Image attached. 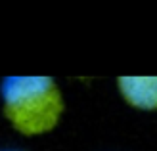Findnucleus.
<instances>
[{"label":"nucleus","instance_id":"obj_1","mask_svg":"<svg viewBox=\"0 0 157 151\" xmlns=\"http://www.w3.org/2000/svg\"><path fill=\"white\" fill-rule=\"evenodd\" d=\"M0 92L4 117L23 136L54 130L65 111L63 92L48 75H8Z\"/></svg>","mask_w":157,"mask_h":151},{"label":"nucleus","instance_id":"obj_2","mask_svg":"<svg viewBox=\"0 0 157 151\" xmlns=\"http://www.w3.org/2000/svg\"><path fill=\"white\" fill-rule=\"evenodd\" d=\"M121 96L136 109H157V75H121L117 78Z\"/></svg>","mask_w":157,"mask_h":151},{"label":"nucleus","instance_id":"obj_3","mask_svg":"<svg viewBox=\"0 0 157 151\" xmlns=\"http://www.w3.org/2000/svg\"><path fill=\"white\" fill-rule=\"evenodd\" d=\"M0 151H23V149H0Z\"/></svg>","mask_w":157,"mask_h":151}]
</instances>
